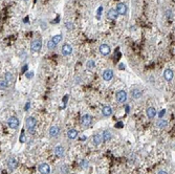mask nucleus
I'll return each mask as SVG.
<instances>
[{
    "label": "nucleus",
    "mask_w": 175,
    "mask_h": 174,
    "mask_svg": "<svg viewBox=\"0 0 175 174\" xmlns=\"http://www.w3.org/2000/svg\"><path fill=\"white\" fill-rule=\"evenodd\" d=\"M25 126L26 129L29 130V132L32 134V133L35 132V128H36L37 126V120L34 116H29L25 121Z\"/></svg>",
    "instance_id": "f257e3e1"
},
{
    "label": "nucleus",
    "mask_w": 175,
    "mask_h": 174,
    "mask_svg": "<svg viewBox=\"0 0 175 174\" xmlns=\"http://www.w3.org/2000/svg\"><path fill=\"white\" fill-rule=\"evenodd\" d=\"M42 48V41L40 39H36L30 43V50L34 52H39Z\"/></svg>",
    "instance_id": "f03ea898"
},
{
    "label": "nucleus",
    "mask_w": 175,
    "mask_h": 174,
    "mask_svg": "<svg viewBox=\"0 0 175 174\" xmlns=\"http://www.w3.org/2000/svg\"><path fill=\"white\" fill-rule=\"evenodd\" d=\"M7 125L11 129H17L20 125V121L17 116H10L7 120Z\"/></svg>",
    "instance_id": "7ed1b4c3"
},
{
    "label": "nucleus",
    "mask_w": 175,
    "mask_h": 174,
    "mask_svg": "<svg viewBox=\"0 0 175 174\" xmlns=\"http://www.w3.org/2000/svg\"><path fill=\"white\" fill-rule=\"evenodd\" d=\"M115 98H117V101L119 102L120 104H124V103H126V101H127V92L125 90H119L115 94Z\"/></svg>",
    "instance_id": "20e7f679"
},
{
    "label": "nucleus",
    "mask_w": 175,
    "mask_h": 174,
    "mask_svg": "<svg viewBox=\"0 0 175 174\" xmlns=\"http://www.w3.org/2000/svg\"><path fill=\"white\" fill-rule=\"evenodd\" d=\"M80 123H81L82 126H84V127H88V126L91 125V123H92V116H89V114H84V116H81Z\"/></svg>",
    "instance_id": "39448f33"
},
{
    "label": "nucleus",
    "mask_w": 175,
    "mask_h": 174,
    "mask_svg": "<svg viewBox=\"0 0 175 174\" xmlns=\"http://www.w3.org/2000/svg\"><path fill=\"white\" fill-rule=\"evenodd\" d=\"M38 170L41 174H50V166L46 163H42V164L39 165L38 167Z\"/></svg>",
    "instance_id": "423d86ee"
},
{
    "label": "nucleus",
    "mask_w": 175,
    "mask_h": 174,
    "mask_svg": "<svg viewBox=\"0 0 175 174\" xmlns=\"http://www.w3.org/2000/svg\"><path fill=\"white\" fill-rule=\"evenodd\" d=\"M113 76H114V72L112 69H106V70H104L103 74H102V78H103L104 81H106V82H109L113 79Z\"/></svg>",
    "instance_id": "0eeeda50"
},
{
    "label": "nucleus",
    "mask_w": 175,
    "mask_h": 174,
    "mask_svg": "<svg viewBox=\"0 0 175 174\" xmlns=\"http://www.w3.org/2000/svg\"><path fill=\"white\" fill-rule=\"evenodd\" d=\"M61 52L63 56H70L72 54V47L70 44H68V43H65V44H63V46H62L61 48Z\"/></svg>",
    "instance_id": "6e6552de"
},
{
    "label": "nucleus",
    "mask_w": 175,
    "mask_h": 174,
    "mask_svg": "<svg viewBox=\"0 0 175 174\" xmlns=\"http://www.w3.org/2000/svg\"><path fill=\"white\" fill-rule=\"evenodd\" d=\"M162 76H164V79H165L167 82H171V81L174 79V72H173V70L170 69V68H167V69L164 71Z\"/></svg>",
    "instance_id": "1a4fd4ad"
},
{
    "label": "nucleus",
    "mask_w": 175,
    "mask_h": 174,
    "mask_svg": "<svg viewBox=\"0 0 175 174\" xmlns=\"http://www.w3.org/2000/svg\"><path fill=\"white\" fill-rule=\"evenodd\" d=\"M18 167V161L15 157H10L7 159V168L10 169V171H14Z\"/></svg>",
    "instance_id": "9d476101"
},
{
    "label": "nucleus",
    "mask_w": 175,
    "mask_h": 174,
    "mask_svg": "<svg viewBox=\"0 0 175 174\" xmlns=\"http://www.w3.org/2000/svg\"><path fill=\"white\" fill-rule=\"evenodd\" d=\"M115 11L117 12V14H119V15H125V14L127 13V7H126V4L123 3V2H120V3H117Z\"/></svg>",
    "instance_id": "9b49d317"
},
{
    "label": "nucleus",
    "mask_w": 175,
    "mask_h": 174,
    "mask_svg": "<svg viewBox=\"0 0 175 174\" xmlns=\"http://www.w3.org/2000/svg\"><path fill=\"white\" fill-rule=\"evenodd\" d=\"M99 49H100V52L103 56H108L111 52L110 46L108 45V44H101L100 48H99Z\"/></svg>",
    "instance_id": "f8f14e48"
},
{
    "label": "nucleus",
    "mask_w": 175,
    "mask_h": 174,
    "mask_svg": "<svg viewBox=\"0 0 175 174\" xmlns=\"http://www.w3.org/2000/svg\"><path fill=\"white\" fill-rule=\"evenodd\" d=\"M54 153H55V155L57 157H63L65 154L64 147L63 146H57L55 148V150H54Z\"/></svg>",
    "instance_id": "ddd939ff"
},
{
    "label": "nucleus",
    "mask_w": 175,
    "mask_h": 174,
    "mask_svg": "<svg viewBox=\"0 0 175 174\" xmlns=\"http://www.w3.org/2000/svg\"><path fill=\"white\" fill-rule=\"evenodd\" d=\"M130 94H131V97H132L134 100H139V99L142 98L143 92H142V90H139V88H133L132 90L130 91Z\"/></svg>",
    "instance_id": "4468645a"
},
{
    "label": "nucleus",
    "mask_w": 175,
    "mask_h": 174,
    "mask_svg": "<svg viewBox=\"0 0 175 174\" xmlns=\"http://www.w3.org/2000/svg\"><path fill=\"white\" fill-rule=\"evenodd\" d=\"M48 133L50 137H57L59 135V133H60V128H59L58 126H52L49 128Z\"/></svg>",
    "instance_id": "2eb2a0df"
},
{
    "label": "nucleus",
    "mask_w": 175,
    "mask_h": 174,
    "mask_svg": "<svg viewBox=\"0 0 175 174\" xmlns=\"http://www.w3.org/2000/svg\"><path fill=\"white\" fill-rule=\"evenodd\" d=\"M146 114L148 116V119H154L157 112H156V109L154 107H148L146 110Z\"/></svg>",
    "instance_id": "dca6fc26"
},
{
    "label": "nucleus",
    "mask_w": 175,
    "mask_h": 174,
    "mask_svg": "<svg viewBox=\"0 0 175 174\" xmlns=\"http://www.w3.org/2000/svg\"><path fill=\"white\" fill-rule=\"evenodd\" d=\"M112 108H111L109 105H106V106H104L103 108H102V114H103L104 116H106V118H109V116L112 114Z\"/></svg>",
    "instance_id": "f3484780"
},
{
    "label": "nucleus",
    "mask_w": 175,
    "mask_h": 174,
    "mask_svg": "<svg viewBox=\"0 0 175 174\" xmlns=\"http://www.w3.org/2000/svg\"><path fill=\"white\" fill-rule=\"evenodd\" d=\"M120 16L119 14H117V12L114 9H111V10H109L107 12V18L110 20H117V17Z\"/></svg>",
    "instance_id": "a211bd4d"
},
{
    "label": "nucleus",
    "mask_w": 175,
    "mask_h": 174,
    "mask_svg": "<svg viewBox=\"0 0 175 174\" xmlns=\"http://www.w3.org/2000/svg\"><path fill=\"white\" fill-rule=\"evenodd\" d=\"M77 136H78V131L76 130V129L72 128L69 129L67 131V137L68 139H70V141H72V139H77Z\"/></svg>",
    "instance_id": "6ab92c4d"
},
{
    "label": "nucleus",
    "mask_w": 175,
    "mask_h": 174,
    "mask_svg": "<svg viewBox=\"0 0 175 174\" xmlns=\"http://www.w3.org/2000/svg\"><path fill=\"white\" fill-rule=\"evenodd\" d=\"M111 139H112V133L109 130H104L103 134H102V139L104 142H109Z\"/></svg>",
    "instance_id": "aec40b11"
},
{
    "label": "nucleus",
    "mask_w": 175,
    "mask_h": 174,
    "mask_svg": "<svg viewBox=\"0 0 175 174\" xmlns=\"http://www.w3.org/2000/svg\"><path fill=\"white\" fill-rule=\"evenodd\" d=\"M4 80H5L7 83H9V85H12V83L14 82V76H13V74H12V72H10V71L5 72V74H4Z\"/></svg>",
    "instance_id": "412c9836"
},
{
    "label": "nucleus",
    "mask_w": 175,
    "mask_h": 174,
    "mask_svg": "<svg viewBox=\"0 0 175 174\" xmlns=\"http://www.w3.org/2000/svg\"><path fill=\"white\" fill-rule=\"evenodd\" d=\"M102 142H103V139H102V134L97 133V134H95V135L93 136V144L95 146H100Z\"/></svg>",
    "instance_id": "4be33fe9"
},
{
    "label": "nucleus",
    "mask_w": 175,
    "mask_h": 174,
    "mask_svg": "<svg viewBox=\"0 0 175 174\" xmlns=\"http://www.w3.org/2000/svg\"><path fill=\"white\" fill-rule=\"evenodd\" d=\"M157 127H158L159 129H165V128H167V126H168V121H166V120H164V119H160L157 122Z\"/></svg>",
    "instance_id": "5701e85b"
},
{
    "label": "nucleus",
    "mask_w": 175,
    "mask_h": 174,
    "mask_svg": "<svg viewBox=\"0 0 175 174\" xmlns=\"http://www.w3.org/2000/svg\"><path fill=\"white\" fill-rule=\"evenodd\" d=\"M9 83H7V81L4 80H0V90H5V89H7L9 88Z\"/></svg>",
    "instance_id": "b1692460"
},
{
    "label": "nucleus",
    "mask_w": 175,
    "mask_h": 174,
    "mask_svg": "<svg viewBox=\"0 0 175 174\" xmlns=\"http://www.w3.org/2000/svg\"><path fill=\"white\" fill-rule=\"evenodd\" d=\"M56 46H57V44H56L55 42L52 41V39H50L49 41H47V49H49V50H52V49L56 48Z\"/></svg>",
    "instance_id": "393cba45"
},
{
    "label": "nucleus",
    "mask_w": 175,
    "mask_h": 174,
    "mask_svg": "<svg viewBox=\"0 0 175 174\" xmlns=\"http://www.w3.org/2000/svg\"><path fill=\"white\" fill-rule=\"evenodd\" d=\"M80 167L83 168V169H87L89 167V163L86 159H81L80 161Z\"/></svg>",
    "instance_id": "a878e982"
},
{
    "label": "nucleus",
    "mask_w": 175,
    "mask_h": 174,
    "mask_svg": "<svg viewBox=\"0 0 175 174\" xmlns=\"http://www.w3.org/2000/svg\"><path fill=\"white\" fill-rule=\"evenodd\" d=\"M52 40L55 42L56 44H58V43H60L62 41V35H55L52 38Z\"/></svg>",
    "instance_id": "bb28decb"
},
{
    "label": "nucleus",
    "mask_w": 175,
    "mask_h": 174,
    "mask_svg": "<svg viewBox=\"0 0 175 174\" xmlns=\"http://www.w3.org/2000/svg\"><path fill=\"white\" fill-rule=\"evenodd\" d=\"M165 16L168 18V19H172L173 18V12L171 10H168L165 12Z\"/></svg>",
    "instance_id": "cd10ccee"
},
{
    "label": "nucleus",
    "mask_w": 175,
    "mask_h": 174,
    "mask_svg": "<svg viewBox=\"0 0 175 174\" xmlns=\"http://www.w3.org/2000/svg\"><path fill=\"white\" fill-rule=\"evenodd\" d=\"M60 170H61V173L62 174H68V167L66 166V165H64V166H61V168H60Z\"/></svg>",
    "instance_id": "c85d7f7f"
},
{
    "label": "nucleus",
    "mask_w": 175,
    "mask_h": 174,
    "mask_svg": "<svg viewBox=\"0 0 175 174\" xmlns=\"http://www.w3.org/2000/svg\"><path fill=\"white\" fill-rule=\"evenodd\" d=\"M65 25H66V27H67L68 31H72V29H75V25H74L72 22H66Z\"/></svg>",
    "instance_id": "c756f323"
},
{
    "label": "nucleus",
    "mask_w": 175,
    "mask_h": 174,
    "mask_svg": "<svg viewBox=\"0 0 175 174\" xmlns=\"http://www.w3.org/2000/svg\"><path fill=\"white\" fill-rule=\"evenodd\" d=\"M20 142L21 143H24L25 142V136H24V133H21V135H20Z\"/></svg>",
    "instance_id": "7c9ffc66"
},
{
    "label": "nucleus",
    "mask_w": 175,
    "mask_h": 174,
    "mask_svg": "<svg viewBox=\"0 0 175 174\" xmlns=\"http://www.w3.org/2000/svg\"><path fill=\"white\" fill-rule=\"evenodd\" d=\"M93 66H94L93 61H88V63H87V67L88 68H91V67H93Z\"/></svg>",
    "instance_id": "2f4dec72"
},
{
    "label": "nucleus",
    "mask_w": 175,
    "mask_h": 174,
    "mask_svg": "<svg viewBox=\"0 0 175 174\" xmlns=\"http://www.w3.org/2000/svg\"><path fill=\"white\" fill-rule=\"evenodd\" d=\"M157 174H168V172H167V171H165V170H160V171H158V172H157Z\"/></svg>",
    "instance_id": "473e14b6"
},
{
    "label": "nucleus",
    "mask_w": 175,
    "mask_h": 174,
    "mask_svg": "<svg viewBox=\"0 0 175 174\" xmlns=\"http://www.w3.org/2000/svg\"><path fill=\"white\" fill-rule=\"evenodd\" d=\"M32 76H34V74H32H32H30V72H27V74H26V77L29 78H29H32Z\"/></svg>",
    "instance_id": "72a5a7b5"
},
{
    "label": "nucleus",
    "mask_w": 175,
    "mask_h": 174,
    "mask_svg": "<svg viewBox=\"0 0 175 174\" xmlns=\"http://www.w3.org/2000/svg\"><path fill=\"white\" fill-rule=\"evenodd\" d=\"M160 112H162V113H160V114H159V116H164V113H166V110H162V111H160Z\"/></svg>",
    "instance_id": "f704fd0d"
},
{
    "label": "nucleus",
    "mask_w": 175,
    "mask_h": 174,
    "mask_svg": "<svg viewBox=\"0 0 175 174\" xmlns=\"http://www.w3.org/2000/svg\"><path fill=\"white\" fill-rule=\"evenodd\" d=\"M24 1H27V0H24Z\"/></svg>",
    "instance_id": "c9c22d12"
}]
</instances>
